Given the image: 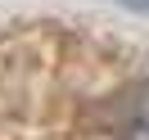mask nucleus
Wrapping results in <instances>:
<instances>
[{"label":"nucleus","mask_w":149,"mask_h":140,"mask_svg":"<svg viewBox=\"0 0 149 140\" xmlns=\"http://www.w3.org/2000/svg\"><path fill=\"white\" fill-rule=\"evenodd\" d=\"M122 5H131V9H145V14H149V0H122Z\"/></svg>","instance_id":"f03ea898"},{"label":"nucleus","mask_w":149,"mask_h":140,"mask_svg":"<svg viewBox=\"0 0 149 140\" xmlns=\"http://www.w3.org/2000/svg\"><path fill=\"white\" fill-rule=\"evenodd\" d=\"M122 140H149V118H136V122L127 127V136H122Z\"/></svg>","instance_id":"f257e3e1"}]
</instances>
